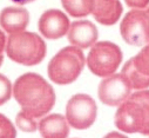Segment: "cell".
<instances>
[{"label": "cell", "mask_w": 149, "mask_h": 138, "mask_svg": "<svg viewBox=\"0 0 149 138\" xmlns=\"http://www.w3.org/2000/svg\"><path fill=\"white\" fill-rule=\"evenodd\" d=\"M13 94L21 110L35 118L48 113L55 103L53 87L41 76L32 72L25 73L15 80Z\"/></svg>", "instance_id": "6da1fadb"}, {"label": "cell", "mask_w": 149, "mask_h": 138, "mask_svg": "<svg viewBox=\"0 0 149 138\" xmlns=\"http://www.w3.org/2000/svg\"><path fill=\"white\" fill-rule=\"evenodd\" d=\"M115 125L126 133L149 136V90H141L129 96L119 106Z\"/></svg>", "instance_id": "7a4b0ae2"}, {"label": "cell", "mask_w": 149, "mask_h": 138, "mask_svg": "<svg viewBox=\"0 0 149 138\" xmlns=\"http://www.w3.org/2000/svg\"><path fill=\"white\" fill-rule=\"evenodd\" d=\"M7 57L21 65L34 66L44 60L46 56V44L35 33L17 32L10 34L6 45Z\"/></svg>", "instance_id": "3957f363"}, {"label": "cell", "mask_w": 149, "mask_h": 138, "mask_svg": "<svg viewBox=\"0 0 149 138\" xmlns=\"http://www.w3.org/2000/svg\"><path fill=\"white\" fill-rule=\"evenodd\" d=\"M85 66L81 49L68 46L59 51L48 64V77L59 85H67L77 80Z\"/></svg>", "instance_id": "277c9868"}, {"label": "cell", "mask_w": 149, "mask_h": 138, "mask_svg": "<svg viewBox=\"0 0 149 138\" xmlns=\"http://www.w3.org/2000/svg\"><path fill=\"white\" fill-rule=\"evenodd\" d=\"M122 61L120 47L110 42L96 43L88 53L87 65L92 73L97 77H109L113 75Z\"/></svg>", "instance_id": "5b68a950"}, {"label": "cell", "mask_w": 149, "mask_h": 138, "mask_svg": "<svg viewBox=\"0 0 149 138\" xmlns=\"http://www.w3.org/2000/svg\"><path fill=\"white\" fill-rule=\"evenodd\" d=\"M123 40L133 46H141L149 42V14L147 10L129 11L120 25Z\"/></svg>", "instance_id": "8992f818"}, {"label": "cell", "mask_w": 149, "mask_h": 138, "mask_svg": "<svg viewBox=\"0 0 149 138\" xmlns=\"http://www.w3.org/2000/svg\"><path fill=\"white\" fill-rule=\"evenodd\" d=\"M96 104L87 94L73 96L66 106V118L70 126L78 130L88 129L96 119Z\"/></svg>", "instance_id": "52a82bcc"}, {"label": "cell", "mask_w": 149, "mask_h": 138, "mask_svg": "<svg viewBox=\"0 0 149 138\" xmlns=\"http://www.w3.org/2000/svg\"><path fill=\"white\" fill-rule=\"evenodd\" d=\"M132 84L125 75H111L99 85V98L104 105L120 106L132 93Z\"/></svg>", "instance_id": "ba28073f"}, {"label": "cell", "mask_w": 149, "mask_h": 138, "mask_svg": "<svg viewBox=\"0 0 149 138\" xmlns=\"http://www.w3.org/2000/svg\"><path fill=\"white\" fill-rule=\"evenodd\" d=\"M67 15L59 10H48L39 19V31L46 39L56 40L69 31Z\"/></svg>", "instance_id": "9c48e42d"}, {"label": "cell", "mask_w": 149, "mask_h": 138, "mask_svg": "<svg viewBox=\"0 0 149 138\" xmlns=\"http://www.w3.org/2000/svg\"><path fill=\"white\" fill-rule=\"evenodd\" d=\"M97 39V28L89 20H78L70 24L68 42L79 49H88Z\"/></svg>", "instance_id": "30bf717a"}, {"label": "cell", "mask_w": 149, "mask_h": 138, "mask_svg": "<svg viewBox=\"0 0 149 138\" xmlns=\"http://www.w3.org/2000/svg\"><path fill=\"white\" fill-rule=\"evenodd\" d=\"M122 11V5L119 0H94L92 14L100 24L110 26L118 23Z\"/></svg>", "instance_id": "8fae6325"}, {"label": "cell", "mask_w": 149, "mask_h": 138, "mask_svg": "<svg viewBox=\"0 0 149 138\" xmlns=\"http://www.w3.org/2000/svg\"><path fill=\"white\" fill-rule=\"evenodd\" d=\"M1 27L10 34L22 32L29 23V13L25 8L7 7L1 11Z\"/></svg>", "instance_id": "7c38bea8"}, {"label": "cell", "mask_w": 149, "mask_h": 138, "mask_svg": "<svg viewBox=\"0 0 149 138\" xmlns=\"http://www.w3.org/2000/svg\"><path fill=\"white\" fill-rule=\"evenodd\" d=\"M68 120L61 115H49L39 123V131L45 138H65L69 133Z\"/></svg>", "instance_id": "4fadbf2b"}, {"label": "cell", "mask_w": 149, "mask_h": 138, "mask_svg": "<svg viewBox=\"0 0 149 138\" xmlns=\"http://www.w3.org/2000/svg\"><path fill=\"white\" fill-rule=\"evenodd\" d=\"M61 4L68 14L75 18L87 17L94 8V0H61Z\"/></svg>", "instance_id": "5bb4252c"}, {"label": "cell", "mask_w": 149, "mask_h": 138, "mask_svg": "<svg viewBox=\"0 0 149 138\" xmlns=\"http://www.w3.org/2000/svg\"><path fill=\"white\" fill-rule=\"evenodd\" d=\"M121 73L128 78L133 89L135 90H144L149 86V76H144L136 70V67L134 66L133 63V58L125 64Z\"/></svg>", "instance_id": "9a60e30c"}, {"label": "cell", "mask_w": 149, "mask_h": 138, "mask_svg": "<svg viewBox=\"0 0 149 138\" xmlns=\"http://www.w3.org/2000/svg\"><path fill=\"white\" fill-rule=\"evenodd\" d=\"M133 63L139 72L149 76V42L135 57H133Z\"/></svg>", "instance_id": "2e32d148"}, {"label": "cell", "mask_w": 149, "mask_h": 138, "mask_svg": "<svg viewBox=\"0 0 149 138\" xmlns=\"http://www.w3.org/2000/svg\"><path fill=\"white\" fill-rule=\"evenodd\" d=\"M17 126L22 131L33 132L38 127V123L35 120V117H33L21 110L17 116Z\"/></svg>", "instance_id": "e0dca14e"}, {"label": "cell", "mask_w": 149, "mask_h": 138, "mask_svg": "<svg viewBox=\"0 0 149 138\" xmlns=\"http://www.w3.org/2000/svg\"><path fill=\"white\" fill-rule=\"evenodd\" d=\"M0 132H1V137L5 138H11V137H15L17 132H15V127L13 126V124H11V122L4 116V115H0Z\"/></svg>", "instance_id": "ac0fdd59"}, {"label": "cell", "mask_w": 149, "mask_h": 138, "mask_svg": "<svg viewBox=\"0 0 149 138\" xmlns=\"http://www.w3.org/2000/svg\"><path fill=\"white\" fill-rule=\"evenodd\" d=\"M0 82H1V100H0V104L3 105V104H5V103L11 98L12 89H11L10 80L4 75L0 76Z\"/></svg>", "instance_id": "d6986e66"}, {"label": "cell", "mask_w": 149, "mask_h": 138, "mask_svg": "<svg viewBox=\"0 0 149 138\" xmlns=\"http://www.w3.org/2000/svg\"><path fill=\"white\" fill-rule=\"evenodd\" d=\"M128 7L132 8H146L149 5V0H125Z\"/></svg>", "instance_id": "ffe728a7"}, {"label": "cell", "mask_w": 149, "mask_h": 138, "mask_svg": "<svg viewBox=\"0 0 149 138\" xmlns=\"http://www.w3.org/2000/svg\"><path fill=\"white\" fill-rule=\"evenodd\" d=\"M11 1L18 4V5H26V4H29V3H33L35 0H11Z\"/></svg>", "instance_id": "44dd1931"}, {"label": "cell", "mask_w": 149, "mask_h": 138, "mask_svg": "<svg viewBox=\"0 0 149 138\" xmlns=\"http://www.w3.org/2000/svg\"><path fill=\"white\" fill-rule=\"evenodd\" d=\"M5 47V36H4V33H1V51H4Z\"/></svg>", "instance_id": "7402d4cb"}, {"label": "cell", "mask_w": 149, "mask_h": 138, "mask_svg": "<svg viewBox=\"0 0 149 138\" xmlns=\"http://www.w3.org/2000/svg\"><path fill=\"white\" fill-rule=\"evenodd\" d=\"M147 12H148V14H149V7H148V8H147Z\"/></svg>", "instance_id": "603a6c76"}]
</instances>
